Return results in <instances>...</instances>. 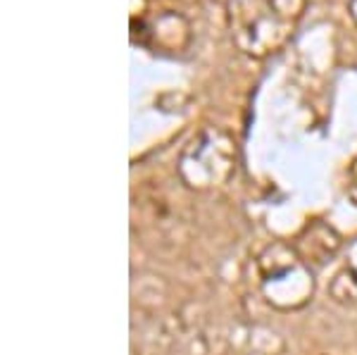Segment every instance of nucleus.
<instances>
[{
	"label": "nucleus",
	"instance_id": "f257e3e1",
	"mask_svg": "<svg viewBox=\"0 0 357 355\" xmlns=\"http://www.w3.org/2000/svg\"><path fill=\"white\" fill-rule=\"evenodd\" d=\"M307 0H229V31L241 53L267 57L296 31Z\"/></svg>",
	"mask_w": 357,
	"mask_h": 355
},
{
	"label": "nucleus",
	"instance_id": "f03ea898",
	"mask_svg": "<svg viewBox=\"0 0 357 355\" xmlns=\"http://www.w3.org/2000/svg\"><path fill=\"white\" fill-rule=\"evenodd\" d=\"M257 274L264 301L276 310H298L314 294V277L296 246L274 241L257 255Z\"/></svg>",
	"mask_w": 357,
	"mask_h": 355
},
{
	"label": "nucleus",
	"instance_id": "7ed1b4c3",
	"mask_svg": "<svg viewBox=\"0 0 357 355\" xmlns=\"http://www.w3.org/2000/svg\"><path fill=\"white\" fill-rule=\"evenodd\" d=\"M238 153L231 136L220 127H205L183 148L178 176L193 191H210L227 184L236 172Z\"/></svg>",
	"mask_w": 357,
	"mask_h": 355
},
{
	"label": "nucleus",
	"instance_id": "20e7f679",
	"mask_svg": "<svg viewBox=\"0 0 357 355\" xmlns=\"http://www.w3.org/2000/svg\"><path fill=\"white\" fill-rule=\"evenodd\" d=\"M296 250L301 253L305 262H314V265H324V262L333 260L338 255V250L343 248V239L331 225L326 222H312L298 234L296 239Z\"/></svg>",
	"mask_w": 357,
	"mask_h": 355
},
{
	"label": "nucleus",
	"instance_id": "39448f33",
	"mask_svg": "<svg viewBox=\"0 0 357 355\" xmlns=\"http://www.w3.org/2000/svg\"><path fill=\"white\" fill-rule=\"evenodd\" d=\"M329 294L331 299L336 303H343V305H348V303H357V274L350 270V267H345L333 277V282L329 286Z\"/></svg>",
	"mask_w": 357,
	"mask_h": 355
},
{
	"label": "nucleus",
	"instance_id": "423d86ee",
	"mask_svg": "<svg viewBox=\"0 0 357 355\" xmlns=\"http://www.w3.org/2000/svg\"><path fill=\"white\" fill-rule=\"evenodd\" d=\"M348 196L350 200L357 205V165L353 167V172H350V181H348Z\"/></svg>",
	"mask_w": 357,
	"mask_h": 355
},
{
	"label": "nucleus",
	"instance_id": "0eeeda50",
	"mask_svg": "<svg viewBox=\"0 0 357 355\" xmlns=\"http://www.w3.org/2000/svg\"><path fill=\"white\" fill-rule=\"evenodd\" d=\"M348 267L357 274V239L348 246Z\"/></svg>",
	"mask_w": 357,
	"mask_h": 355
},
{
	"label": "nucleus",
	"instance_id": "6e6552de",
	"mask_svg": "<svg viewBox=\"0 0 357 355\" xmlns=\"http://www.w3.org/2000/svg\"><path fill=\"white\" fill-rule=\"evenodd\" d=\"M350 15H353V20L357 22V0H350Z\"/></svg>",
	"mask_w": 357,
	"mask_h": 355
}]
</instances>
